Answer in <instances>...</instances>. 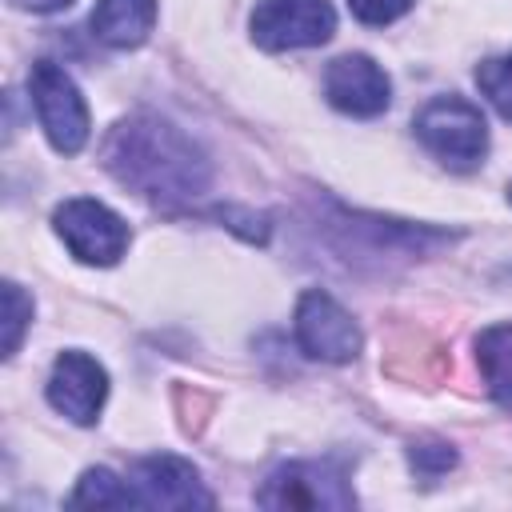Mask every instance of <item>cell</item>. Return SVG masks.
<instances>
[{
    "instance_id": "cell-1",
    "label": "cell",
    "mask_w": 512,
    "mask_h": 512,
    "mask_svg": "<svg viewBox=\"0 0 512 512\" xmlns=\"http://www.w3.org/2000/svg\"><path fill=\"white\" fill-rule=\"evenodd\" d=\"M104 168L132 192L160 200V204H184L208 192V160L204 152L168 120L160 116H132L120 120L104 144Z\"/></svg>"
},
{
    "instance_id": "cell-2",
    "label": "cell",
    "mask_w": 512,
    "mask_h": 512,
    "mask_svg": "<svg viewBox=\"0 0 512 512\" xmlns=\"http://www.w3.org/2000/svg\"><path fill=\"white\" fill-rule=\"evenodd\" d=\"M416 136L420 144L448 168L468 172L484 160L488 152V124L476 104L464 96H436L420 108L416 116Z\"/></svg>"
},
{
    "instance_id": "cell-3",
    "label": "cell",
    "mask_w": 512,
    "mask_h": 512,
    "mask_svg": "<svg viewBox=\"0 0 512 512\" xmlns=\"http://www.w3.org/2000/svg\"><path fill=\"white\" fill-rule=\"evenodd\" d=\"M28 92L52 148L64 156H76L88 140V104L72 84V76L52 60H36L28 72Z\"/></svg>"
},
{
    "instance_id": "cell-4",
    "label": "cell",
    "mask_w": 512,
    "mask_h": 512,
    "mask_svg": "<svg viewBox=\"0 0 512 512\" xmlns=\"http://www.w3.org/2000/svg\"><path fill=\"white\" fill-rule=\"evenodd\" d=\"M52 220H56V236L68 244V252L80 264L108 268L128 252V224L100 200L88 196L64 200Z\"/></svg>"
},
{
    "instance_id": "cell-5",
    "label": "cell",
    "mask_w": 512,
    "mask_h": 512,
    "mask_svg": "<svg viewBox=\"0 0 512 512\" xmlns=\"http://www.w3.org/2000/svg\"><path fill=\"white\" fill-rule=\"evenodd\" d=\"M264 508H352L356 496L344 472L328 460H292L280 464L256 492Z\"/></svg>"
},
{
    "instance_id": "cell-6",
    "label": "cell",
    "mask_w": 512,
    "mask_h": 512,
    "mask_svg": "<svg viewBox=\"0 0 512 512\" xmlns=\"http://www.w3.org/2000/svg\"><path fill=\"white\" fill-rule=\"evenodd\" d=\"M336 32L328 0H260L252 8V40L268 52L316 48Z\"/></svg>"
},
{
    "instance_id": "cell-7",
    "label": "cell",
    "mask_w": 512,
    "mask_h": 512,
    "mask_svg": "<svg viewBox=\"0 0 512 512\" xmlns=\"http://www.w3.org/2000/svg\"><path fill=\"white\" fill-rule=\"evenodd\" d=\"M296 340L312 360L324 364H348L360 352L356 320L320 288H308L296 304Z\"/></svg>"
},
{
    "instance_id": "cell-8",
    "label": "cell",
    "mask_w": 512,
    "mask_h": 512,
    "mask_svg": "<svg viewBox=\"0 0 512 512\" xmlns=\"http://www.w3.org/2000/svg\"><path fill=\"white\" fill-rule=\"evenodd\" d=\"M324 96L344 116H380L392 100V84L372 56H336L324 72Z\"/></svg>"
},
{
    "instance_id": "cell-9",
    "label": "cell",
    "mask_w": 512,
    "mask_h": 512,
    "mask_svg": "<svg viewBox=\"0 0 512 512\" xmlns=\"http://www.w3.org/2000/svg\"><path fill=\"white\" fill-rule=\"evenodd\" d=\"M108 376L88 352H60L48 376V404L72 424H92L104 408Z\"/></svg>"
},
{
    "instance_id": "cell-10",
    "label": "cell",
    "mask_w": 512,
    "mask_h": 512,
    "mask_svg": "<svg viewBox=\"0 0 512 512\" xmlns=\"http://www.w3.org/2000/svg\"><path fill=\"white\" fill-rule=\"evenodd\" d=\"M136 500L148 508H212V492L200 484V472L180 456H148L132 468Z\"/></svg>"
},
{
    "instance_id": "cell-11",
    "label": "cell",
    "mask_w": 512,
    "mask_h": 512,
    "mask_svg": "<svg viewBox=\"0 0 512 512\" xmlns=\"http://www.w3.org/2000/svg\"><path fill=\"white\" fill-rule=\"evenodd\" d=\"M156 24V0H96L92 36L108 48H140Z\"/></svg>"
},
{
    "instance_id": "cell-12",
    "label": "cell",
    "mask_w": 512,
    "mask_h": 512,
    "mask_svg": "<svg viewBox=\"0 0 512 512\" xmlns=\"http://www.w3.org/2000/svg\"><path fill=\"white\" fill-rule=\"evenodd\" d=\"M476 364H480L488 392L500 404H512V320L492 324L476 336Z\"/></svg>"
},
{
    "instance_id": "cell-13",
    "label": "cell",
    "mask_w": 512,
    "mask_h": 512,
    "mask_svg": "<svg viewBox=\"0 0 512 512\" xmlns=\"http://www.w3.org/2000/svg\"><path fill=\"white\" fill-rule=\"evenodd\" d=\"M72 504H92V508H124V504H140L132 480H120L108 468H88L72 492Z\"/></svg>"
},
{
    "instance_id": "cell-14",
    "label": "cell",
    "mask_w": 512,
    "mask_h": 512,
    "mask_svg": "<svg viewBox=\"0 0 512 512\" xmlns=\"http://www.w3.org/2000/svg\"><path fill=\"white\" fill-rule=\"evenodd\" d=\"M476 84L488 96V104L512 124V52L508 56H492L476 68Z\"/></svg>"
},
{
    "instance_id": "cell-15",
    "label": "cell",
    "mask_w": 512,
    "mask_h": 512,
    "mask_svg": "<svg viewBox=\"0 0 512 512\" xmlns=\"http://www.w3.org/2000/svg\"><path fill=\"white\" fill-rule=\"evenodd\" d=\"M4 356H12L16 348H20V336H24V328H28V320H32V300L20 292V284H4Z\"/></svg>"
},
{
    "instance_id": "cell-16",
    "label": "cell",
    "mask_w": 512,
    "mask_h": 512,
    "mask_svg": "<svg viewBox=\"0 0 512 512\" xmlns=\"http://www.w3.org/2000/svg\"><path fill=\"white\" fill-rule=\"evenodd\" d=\"M348 8H352V16H356L360 24L384 28V24L400 20V16L412 8V0H348Z\"/></svg>"
},
{
    "instance_id": "cell-17",
    "label": "cell",
    "mask_w": 512,
    "mask_h": 512,
    "mask_svg": "<svg viewBox=\"0 0 512 512\" xmlns=\"http://www.w3.org/2000/svg\"><path fill=\"white\" fill-rule=\"evenodd\" d=\"M408 460H412V468H416L420 476H440V472H448V468L456 464V452H452L448 444L432 440V444H412Z\"/></svg>"
},
{
    "instance_id": "cell-18",
    "label": "cell",
    "mask_w": 512,
    "mask_h": 512,
    "mask_svg": "<svg viewBox=\"0 0 512 512\" xmlns=\"http://www.w3.org/2000/svg\"><path fill=\"white\" fill-rule=\"evenodd\" d=\"M16 8H24V12H60V8H68L72 0H12Z\"/></svg>"
}]
</instances>
